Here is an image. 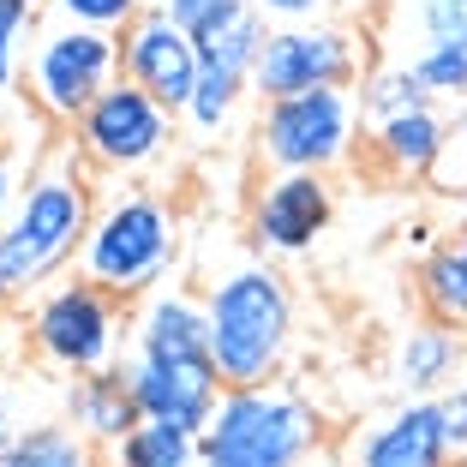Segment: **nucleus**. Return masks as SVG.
<instances>
[{
	"label": "nucleus",
	"mask_w": 467,
	"mask_h": 467,
	"mask_svg": "<svg viewBox=\"0 0 467 467\" xmlns=\"http://www.w3.org/2000/svg\"><path fill=\"white\" fill-rule=\"evenodd\" d=\"M204 324H210V359H216L228 389L275 384L294 342V300L275 270L240 264V270L216 275L204 288Z\"/></svg>",
	"instance_id": "nucleus-1"
},
{
	"label": "nucleus",
	"mask_w": 467,
	"mask_h": 467,
	"mask_svg": "<svg viewBox=\"0 0 467 467\" xmlns=\"http://www.w3.org/2000/svg\"><path fill=\"white\" fill-rule=\"evenodd\" d=\"M90 186L72 162H48L25 180L13 216L0 222V282L6 294H30L42 282H55L90 240Z\"/></svg>",
	"instance_id": "nucleus-2"
},
{
	"label": "nucleus",
	"mask_w": 467,
	"mask_h": 467,
	"mask_svg": "<svg viewBox=\"0 0 467 467\" xmlns=\"http://www.w3.org/2000/svg\"><path fill=\"white\" fill-rule=\"evenodd\" d=\"M198 443L204 467H306L317 450V408L282 384L222 389Z\"/></svg>",
	"instance_id": "nucleus-3"
},
{
	"label": "nucleus",
	"mask_w": 467,
	"mask_h": 467,
	"mask_svg": "<svg viewBox=\"0 0 467 467\" xmlns=\"http://www.w3.org/2000/svg\"><path fill=\"white\" fill-rule=\"evenodd\" d=\"M180 252V222L162 198H114L97 222H90V240L78 252V275L84 282H97L109 288L114 300H138V294H150L156 282L168 275Z\"/></svg>",
	"instance_id": "nucleus-4"
},
{
	"label": "nucleus",
	"mask_w": 467,
	"mask_h": 467,
	"mask_svg": "<svg viewBox=\"0 0 467 467\" xmlns=\"http://www.w3.org/2000/svg\"><path fill=\"white\" fill-rule=\"evenodd\" d=\"M359 126H366V114H359V97L348 84L282 97L264 102L258 114V156L275 174H324V168L348 162Z\"/></svg>",
	"instance_id": "nucleus-5"
},
{
	"label": "nucleus",
	"mask_w": 467,
	"mask_h": 467,
	"mask_svg": "<svg viewBox=\"0 0 467 467\" xmlns=\"http://www.w3.org/2000/svg\"><path fill=\"white\" fill-rule=\"evenodd\" d=\"M126 312L120 300H114L109 288H97V282H60V288H48L36 300V312H30V342H36V354L48 359L55 371H72V378H90V371H109L114 354H120L126 342Z\"/></svg>",
	"instance_id": "nucleus-6"
},
{
	"label": "nucleus",
	"mask_w": 467,
	"mask_h": 467,
	"mask_svg": "<svg viewBox=\"0 0 467 467\" xmlns=\"http://www.w3.org/2000/svg\"><path fill=\"white\" fill-rule=\"evenodd\" d=\"M109 84H120V36L84 30V25L36 30V48H30V67H25V97L36 102L48 120L78 126V114L90 109Z\"/></svg>",
	"instance_id": "nucleus-7"
},
{
	"label": "nucleus",
	"mask_w": 467,
	"mask_h": 467,
	"mask_svg": "<svg viewBox=\"0 0 467 467\" xmlns=\"http://www.w3.org/2000/svg\"><path fill=\"white\" fill-rule=\"evenodd\" d=\"M174 132H180V114L162 109L150 90H138L132 78L109 84V90L78 114V126H72L78 150L102 168H120V174L126 168H150L156 156L174 144Z\"/></svg>",
	"instance_id": "nucleus-8"
},
{
	"label": "nucleus",
	"mask_w": 467,
	"mask_h": 467,
	"mask_svg": "<svg viewBox=\"0 0 467 467\" xmlns=\"http://www.w3.org/2000/svg\"><path fill=\"white\" fill-rule=\"evenodd\" d=\"M359 72V42L342 25H275L264 36V55L252 67V97L282 102L306 90H336L354 84Z\"/></svg>",
	"instance_id": "nucleus-9"
},
{
	"label": "nucleus",
	"mask_w": 467,
	"mask_h": 467,
	"mask_svg": "<svg viewBox=\"0 0 467 467\" xmlns=\"http://www.w3.org/2000/svg\"><path fill=\"white\" fill-rule=\"evenodd\" d=\"M198 42L162 13V6H144L132 25L120 30V78H132L138 90H150L162 109H186L198 84Z\"/></svg>",
	"instance_id": "nucleus-10"
},
{
	"label": "nucleus",
	"mask_w": 467,
	"mask_h": 467,
	"mask_svg": "<svg viewBox=\"0 0 467 467\" xmlns=\"http://www.w3.org/2000/svg\"><path fill=\"white\" fill-rule=\"evenodd\" d=\"M120 371H126V384H132L144 420H168V426H186V431H204L216 401H222V389H228L210 354H198V359L132 354Z\"/></svg>",
	"instance_id": "nucleus-11"
},
{
	"label": "nucleus",
	"mask_w": 467,
	"mask_h": 467,
	"mask_svg": "<svg viewBox=\"0 0 467 467\" xmlns=\"http://www.w3.org/2000/svg\"><path fill=\"white\" fill-rule=\"evenodd\" d=\"M330 210L336 204L324 174H270L252 198V240L264 252H282V258L312 252L317 234L330 228Z\"/></svg>",
	"instance_id": "nucleus-12"
},
{
	"label": "nucleus",
	"mask_w": 467,
	"mask_h": 467,
	"mask_svg": "<svg viewBox=\"0 0 467 467\" xmlns=\"http://www.w3.org/2000/svg\"><path fill=\"white\" fill-rule=\"evenodd\" d=\"M354 467H450V443H443V413L438 396L431 401H408L359 438Z\"/></svg>",
	"instance_id": "nucleus-13"
},
{
	"label": "nucleus",
	"mask_w": 467,
	"mask_h": 467,
	"mask_svg": "<svg viewBox=\"0 0 467 467\" xmlns=\"http://www.w3.org/2000/svg\"><path fill=\"white\" fill-rule=\"evenodd\" d=\"M366 144L389 174L413 180V174H431V168H438L443 144H450V120H443L431 102H420V109H408V114H389V120L366 126Z\"/></svg>",
	"instance_id": "nucleus-14"
},
{
	"label": "nucleus",
	"mask_w": 467,
	"mask_h": 467,
	"mask_svg": "<svg viewBox=\"0 0 467 467\" xmlns=\"http://www.w3.org/2000/svg\"><path fill=\"white\" fill-rule=\"evenodd\" d=\"M132 354H156V359H198V354H210L204 300L150 294L144 312L132 317Z\"/></svg>",
	"instance_id": "nucleus-15"
},
{
	"label": "nucleus",
	"mask_w": 467,
	"mask_h": 467,
	"mask_svg": "<svg viewBox=\"0 0 467 467\" xmlns=\"http://www.w3.org/2000/svg\"><path fill=\"white\" fill-rule=\"evenodd\" d=\"M138 420H144V413H138V396H132V384H126V371L109 366V371H90V378L72 384V431H84L90 443L114 450Z\"/></svg>",
	"instance_id": "nucleus-16"
},
{
	"label": "nucleus",
	"mask_w": 467,
	"mask_h": 467,
	"mask_svg": "<svg viewBox=\"0 0 467 467\" xmlns=\"http://www.w3.org/2000/svg\"><path fill=\"white\" fill-rule=\"evenodd\" d=\"M462 371V342L450 336V324H420L396 342V384L413 396H431Z\"/></svg>",
	"instance_id": "nucleus-17"
},
{
	"label": "nucleus",
	"mask_w": 467,
	"mask_h": 467,
	"mask_svg": "<svg viewBox=\"0 0 467 467\" xmlns=\"http://www.w3.org/2000/svg\"><path fill=\"white\" fill-rule=\"evenodd\" d=\"M420 300H426L431 324L467 330V228L443 246H431L426 270H420Z\"/></svg>",
	"instance_id": "nucleus-18"
},
{
	"label": "nucleus",
	"mask_w": 467,
	"mask_h": 467,
	"mask_svg": "<svg viewBox=\"0 0 467 467\" xmlns=\"http://www.w3.org/2000/svg\"><path fill=\"white\" fill-rule=\"evenodd\" d=\"M109 455H114V467H204L198 431L168 426V420H138Z\"/></svg>",
	"instance_id": "nucleus-19"
},
{
	"label": "nucleus",
	"mask_w": 467,
	"mask_h": 467,
	"mask_svg": "<svg viewBox=\"0 0 467 467\" xmlns=\"http://www.w3.org/2000/svg\"><path fill=\"white\" fill-rule=\"evenodd\" d=\"M264 36H270V18H264L258 6H246V13H234L228 25H216L210 36H198V60L252 78V67H258V55H264Z\"/></svg>",
	"instance_id": "nucleus-20"
},
{
	"label": "nucleus",
	"mask_w": 467,
	"mask_h": 467,
	"mask_svg": "<svg viewBox=\"0 0 467 467\" xmlns=\"http://www.w3.org/2000/svg\"><path fill=\"white\" fill-rule=\"evenodd\" d=\"M252 90L246 72H228V67H198V84H192V102L180 109V120L192 126L198 138H216L228 126V114L240 109V97Z\"/></svg>",
	"instance_id": "nucleus-21"
},
{
	"label": "nucleus",
	"mask_w": 467,
	"mask_h": 467,
	"mask_svg": "<svg viewBox=\"0 0 467 467\" xmlns=\"http://www.w3.org/2000/svg\"><path fill=\"white\" fill-rule=\"evenodd\" d=\"M6 467H102V462H97V443L84 438V431H72V426H30V431H18Z\"/></svg>",
	"instance_id": "nucleus-22"
},
{
	"label": "nucleus",
	"mask_w": 467,
	"mask_h": 467,
	"mask_svg": "<svg viewBox=\"0 0 467 467\" xmlns=\"http://www.w3.org/2000/svg\"><path fill=\"white\" fill-rule=\"evenodd\" d=\"M30 48H36V6L30 0H0V97L25 84Z\"/></svg>",
	"instance_id": "nucleus-23"
},
{
	"label": "nucleus",
	"mask_w": 467,
	"mask_h": 467,
	"mask_svg": "<svg viewBox=\"0 0 467 467\" xmlns=\"http://www.w3.org/2000/svg\"><path fill=\"white\" fill-rule=\"evenodd\" d=\"M408 67H413V78L426 84L431 97H467V36L420 42V55H413Z\"/></svg>",
	"instance_id": "nucleus-24"
},
{
	"label": "nucleus",
	"mask_w": 467,
	"mask_h": 467,
	"mask_svg": "<svg viewBox=\"0 0 467 467\" xmlns=\"http://www.w3.org/2000/svg\"><path fill=\"white\" fill-rule=\"evenodd\" d=\"M420 102H431V90L413 78V67H389V72H378V78L359 90V114H366V126L389 120V114H408V109H420Z\"/></svg>",
	"instance_id": "nucleus-25"
},
{
	"label": "nucleus",
	"mask_w": 467,
	"mask_h": 467,
	"mask_svg": "<svg viewBox=\"0 0 467 467\" xmlns=\"http://www.w3.org/2000/svg\"><path fill=\"white\" fill-rule=\"evenodd\" d=\"M60 13V25H84V30H109L120 36L138 13H144V0H48Z\"/></svg>",
	"instance_id": "nucleus-26"
},
{
	"label": "nucleus",
	"mask_w": 467,
	"mask_h": 467,
	"mask_svg": "<svg viewBox=\"0 0 467 467\" xmlns=\"http://www.w3.org/2000/svg\"><path fill=\"white\" fill-rule=\"evenodd\" d=\"M156 6H162V13L174 18L180 30H186V36L198 42V36H210L216 25H228L234 13H246L252 0H156Z\"/></svg>",
	"instance_id": "nucleus-27"
},
{
	"label": "nucleus",
	"mask_w": 467,
	"mask_h": 467,
	"mask_svg": "<svg viewBox=\"0 0 467 467\" xmlns=\"http://www.w3.org/2000/svg\"><path fill=\"white\" fill-rule=\"evenodd\" d=\"M420 30H426V42L467 36V0H420Z\"/></svg>",
	"instance_id": "nucleus-28"
},
{
	"label": "nucleus",
	"mask_w": 467,
	"mask_h": 467,
	"mask_svg": "<svg viewBox=\"0 0 467 467\" xmlns=\"http://www.w3.org/2000/svg\"><path fill=\"white\" fill-rule=\"evenodd\" d=\"M438 413H443V443H450V462H467V384L438 396Z\"/></svg>",
	"instance_id": "nucleus-29"
},
{
	"label": "nucleus",
	"mask_w": 467,
	"mask_h": 467,
	"mask_svg": "<svg viewBox=\"0 0 467 467\" xmlns=\"http://www.w3.org/2000/svg\"><path fill=\"white\" fill-rule=\"evenodd\" d=\"M270 25H317V13L330 6V0H252Z\"/></svg>",
	"instance_id": "nucleus-30"
},
{
	"label": "nucleus",
	"mask_w": 467,
	"mask_h": 467,
	"mask_svg": "<svg viewBox=\"0 0 467 467\" xmlns=\"http://www.w3.org/2000/svg\"><path fill=\"white\" fill-rule=\"evenodd\" d=\"M18 192H25V186H18V168H13V156L0 150V222L13 216V204H18Z\"/></svg>",
	"instance_id": "nucleus-31"
},
{
	"label": "nucleus",
	"mask_w": 467,
	"mask_h": 467,
	"mask_svg": "<svg viewBox=\"0 0 467 467\" xmlns=\"http://www.w3.org/2000/svg\"><path fill=\"white\" fill-rule=\"evenodd\" d=\"M13 443H18V426H13V413L0 408V467H6V455H13Z\"/></svg>",
	"instance_id": "nucleus-32"
},
{
	"label": "nucleus",
	"mask_w": 467,
	"mask_h": 467,
	"mask_svg": "<svg viewBox=\"0 0 467 467\" xmlns=\"http://www.w3.org/2000/svg\"><path fill=\"white\" fill-rule=\"evenodd\" d=\"M6 300H13V294H6V282H0V306H6Z\"/></svg>",
	"instance_id": "nucleus-33"
},
{
	"label": "nucleus",
	"mask_w": 467,
	"mask_h": 467,
	"mask_svg": "<svg viewBox=\"0 0 467 467\" xmlns=\"http://www.w3.org/2000/svg\"><path fill=\"white\" fill-rule=\"evenodd\" d=\"M30 6H36V0H30Z\"/></svg>",
	"instance_id": "nucleus-34"
}]
</instances>
